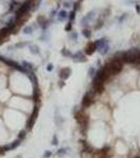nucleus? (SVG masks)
<instances>
[{"instance_id": "nucleus-1", "label": "nucleus", "mask_w": 140, "mask_h": 158, "mask_svg": "<svg viewBox=\"0 0 140 158\" xmlns=\"http://www.w3.org/2000/svg\"><path fill=\"white\" fill-rule=\"evenodd\" d=\"M94 15H95V12L94 11H92V12H90L85 17H83L82 18V20H81V24L82 25H85L88 23V21H90V20H92L93 18H94Z\"/></svg>"}, {"instance_id": "nucleus-2", "label": "nucleus", "mask_w": 140, "mask_h": 158, "mask_svg": "<svg viewBox=\"0 0 140 158\" xmlns=\"http://www.w3.org/2000/svg\"><path fill=\"white\" fill-rule=\"evenodd\" d=\"M96 51V46H95V43L94 42H91L88 43V44L87 45V47H85V52H87L88 55H91L93 54Z\"/></svg>"}, {"instance_id": "nucleus-3", "label": "nucleus", "mask_w": 140, "mask_h": 158, "mask_svg": "<svg viewBox=\"0 0 140 158\" xmlns=\"http://www.w3.org/2000/svg\"><path fill=\"white\" fill-rule=\"evenodd\" d=\"M73 59L75 61H87V58H85V56L81 52H78L75 55H73Z\"/></svg>"}, {"instance_id": "nucleus-4", "label": "nucleus", "mask_w": 140, "mask_h": 158, "mask_svg": "<svg viewBox=\"0 0 140 158\" xmlns=\"http://www.w3.org/2000/svg\"><path fill=\"white\" fill-rule=\"evenodd\" d=\"M57 17H58V20H59V21H64L65 19L69 17V14H68L67 11L62 10V11H60L59 13H58V16H57Z\"/></svg>"}, {"instance_id": "nucleus-5", "label": "nucleus", "mask_w": 140, "mask_h": 158, "mask_svg": "<svg viewBox=\"0 0 140 158\" xmlns=\"http://www.w3.org/2000/svg\"><path fill=\"white\" fill-rule=\"evenodd\" d=\"M105 16L106 15H103V16H101V17L97 20V24L95 25V30H99L101 29V27L103 26V23H104V18H105Z\"/></svg>"}, {"instance_id": "nucleus-6", "label": "nucleus", "mask_w": 140, "mask_h": 158, "mask_svg": "<svg viewBox=\"0 0 140 158\" xmlns=\"http://www.w3.org/2000/svg\"><path fill=\"white\" fill-rule=\"evenodd\" d=\"M41 1H42V0H34L33 3H32V6H31V10H32L33 12H34V11H36V10L38 9V7L40 6Z\"/></svg>"}, {"instance_id": "nucleus-7", "label": "nucleus", "mask_w": 140, "mask_h": 158, "mask_svg": "<svg viewBox=\"0 0 140 158\" xmlns=\"http://www.w3.org/2000/svg\"><path fill=\"white\" fill-rule=\"evenodd\" d=\"M45 21H46V18H45L44 15H39V16L37 17V22L39 23L40 25H43Z\"/></svg>"}, {"instance_id": "nucleus-8", "label": "nucleus", "mask_w": 140, "mask_h": 158, "mask_svg": "<svg viewBox=\"0 0 140 158\" xmlns=\"http://www.w3.org/2000/svg\"><path fill=\"white\" fill-rule=\"evenodd\" d=\"M82 35L85 37V38H88V39H90L91 36H92V33H91V31L88 30V29H84L82 31Z\"/></svg>"}, {"instance_id": "nucleus-9", "label": "nucleus", "mask_w": 140, "mask_h": 158, "mask_svg": "<svg viewBox=\"0 0 140 158\" xmlns=\"http://www.w3.org/2000/svg\"><path fill=\"white\" fill-rule=\"evenodd\" d=\"M23 33H24V34H26V35L32 34V33H33V26H31V25H29V26H25L24 29H23Z\"/></svg>"}, {"instance_id": "nucleus-10", "label": "nucleus", "mask_w": 140, "mask_h": 158, "mask_svg": "<svg viewBox=\"0 0 140 158\" xmlns=\"http://www.w3.org/2000/svg\"><path fill=\"white\" fill-rule=\"evenodd\" d=\"M30 51L33 54H38V53H39V49H38L37 45H31L30 46Z\"/></svg>"}, {"instance_id": "nucleus-11", "label": "nucleus", "mask_w": 140, "mask_h": 158, "mask_svg": "<svg viewBox=\"0 0 140 158\" xmlns=\"http://www.w3.org/2000/svg\"><path fill=\"white\" fill-rule=\"evenodd\" d=\"M127 17H129V14H127V13H124L123 15H121V16H120V18H119V23H122L123 21H125L126 20V19H127Z\"/></svg>"}, {"instance_id": "nucleus-12", "label": "nucleus", "mask_w": 140, "mask_h": 158, "mask_svg": "<svg viewBox=\"0 0 140 158\" xmlns=\"http://www.w3.org/2000/svg\"><path fill=\"white\" fill-rule=\"evenodd\" d=\"M80 3H81V0H78V1H76V2H74L73 3V6H74V11L77 12L79 10V5H80Z\"/></svg>"}, {"instance_id": "nucleus-13", "label": "nucleus", "mask_w": 140, "mask_h": 158, "mask_svg": "<svg viewBox=\"0 0 140 158\" xmlns=\"http://www.w3.org/2000/svg\"><path fill=\"white\" fill-rule=\"evenodd\" d=\"M75 17H76V12H75V11L70 12V14H69L70 20H71V21H74V20H75Z\"/></svg>"}, {"instance_id": "nucleus-14", "label": "nucleus", "mask_w": 140, "mask_h": 158, "mask_svg": "<svg viewBox=\"0 0 140 158\" xmlns=\"http://www.w3.org/2000/svg\"><path fill=\"white\" fill-rule=\"evenodd\" d=\"M63 5H64V7H72L73 6V3H72V1H64L63 2Z\"/></svg>"}, {"instance_id": "nucleus-15", "label": "nucleus", "mask_w": 140, "mask_h": 158, "mask_svg": "<svg viewBox=\"0 0 140 158\" xmlns=\"http://www.w3.org/2000/svg\"><path fill=\"white\" fill-rule=\"evenodd\" d=\"M72 30V22H69L68 24H67V26H65V31L67 32H70Z\"/></svg>"}, {"instance_id": "nucleus-16", "label": "nucleus", "mask_w": 140, "mask_h": 158, "mask_svg": "<svg viewBox=\"0 0 140 158\" xmlns=\"http://www.w3.org/2000/svg\"><path fill=\"white\" fill-rule=\"evenodd\" d=\"M71 38L74 39V40H76V39H77V33H76V32H73V33L71 34Z\"/></svg>"}, {"instance_id": "nucleus-17", "label": "nucleus", "mask_w": 140, "mask_h": 158, "mask_svg": "<svg viewBox=\"0 0 140 158\" xmlns=\"http://www.w3.org/2000/svg\"><path fill=\"white\" fill-rule=\"evenodd\" d=\"M136 12H137V14H140V4H136Z\"/></svg>"}, {"instance_id": "nucleus-18", "label": "nucleus", "mask_w": 140, "mask_h": 158, "mask_svg": "<svg viewBox=\"0 0 140 158\" xmlns=\"http://www.w3.org/2000/svg\"><path fill=\"white\" fill-rule=\"evenodd\" d=\"M46 69H48L49 71H52V69H53V66H52V64H49V65H48V68H46Z\"/></svg>"}, {"instance_id": "nucleus-19", "label": "nucleus", "mask_w": 140, "mask_h": 158, "mask_svg": "<svg viewBox=\"0 0 140 158\" xmlns=\"http://www.w3.org/2000/svg\"><path fill=\"white\" fill-rule=\"evenodd\" d=\"M55 14H56V11H53L52 12V16H55Z\"/></svg>"}]
</instances>
